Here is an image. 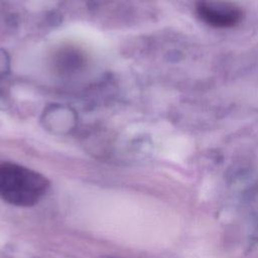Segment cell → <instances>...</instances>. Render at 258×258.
<instances>
[{"instance_id":"cell-1","label":"cell","mask_w":258,"mask_h":258,"mask_svg":"<svg viewBox=\"0 0 258 258\" xmlns=\"http://www.w3.org/2000/svg\"><path fill=\"white\" fill-rule=\"evenodd\" d=\"M49 182L41 173L12 162L0 163V199L16 207H32L46 195Z\"/></svg>"},{"instance_id":"cell-2","label":"cell","mask_w":258,"mask_h":258,"mask_svg":"<svg viewBox=\"0 0 258 258\" xmlns=\"http://www.w3.org/2000/svg\"><path fill=\"white\" fill-rule=\"evenodd\" d=\"M197 14L205 23L216 28L233 27L242 19V11L237 6L217 0H200Z\"/></svg>"}]
</instances>
